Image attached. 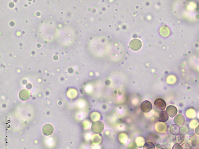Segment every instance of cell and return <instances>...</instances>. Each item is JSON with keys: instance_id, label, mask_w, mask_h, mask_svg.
Wrapping results in <instances>:
<instances>
[{"instance_id": "cell-3", "label": "cell", "mask_w": 199, "mask_h": 149, "mask_svg": "<svg viewBox=\"0 0 199 149\" xmlns=\"http://www.w3.org/2000/svg\"><path fill=\"white\" fill-rule=\"evenodd\" d=\"M169 117L167 112L165 111H161L159 113L158 120L160 122H165L169 120Z\"/></svg>"}, {"instance_id": "cell-7", "label": "cell", "mask_w": 199, "mask_h": 149, "mask_svg": "<svg viewBox=\"0 0 199 149\" xmlns=\"http://www.w3.org/2000/svg\"><path fill=\"white\" fill-rule=\"evenodd\" d=\"M172 149H182V148L180 144L176 143L174 145Z\"/></svg>"}, {"instance_id": "cell-2", "label": "cell", "mask_w": 199, "mask_h": 149, "mask_svg": "<svg viewBox=\"0 0 199 149\" xmlns=\"http://www.w3.org/2000/svg\"><path fill=\"white\" fill-rule=\"evenodd\" d=\"M154 104L156 109L161 111H164L166 107V102L162 99H157L155 101Z\"/></svg>"}, {"instance_id": "cell-4", "label": "cell", "mask_w": 199, "mask_h": 149, "mask_svg": "<svg viewBox=\"0 0 199 149\" xmlns=\"http://www.w3.org/2000/svg\"><path fill=\"white\" fill-rule=\"evenodd\" d=\"M184 140V136L180 134L176 135L175 137V141L176 143H179V144H180L183 143Z\"/></svg>"}, {"instance_id": "cell-5", "label": "cell", "mask_w": 199, "mask_h": 149, "mask_svg": "<svg viewBox=\"0 0 199 149\" xmlns=\"http://www.w3.org/2000/svg\"><path fill=\"white\" fill-rule=\"evenodd\" d=\"M155 146L152 142H148L145 143L143 146V149H155Z\"/></svg>"}, {"instance_id": "cell-8", "label": "cell", "mask_w": 199, "mask_h": 149, "mask_svg": "<svg viewBox=\"0 0 199 149\" xmlns=\"http://www.w3.org/2000/svg\"><path fill=\"white\" fill-rule=\"evenodd\" d=\"M169 149L166 148H161V149Z\"/></svg>"}, {"instance_id": "cell-6", "label": "cell", "mask_w": 199, "mask_h": 149, "mask_svg": "<svg viewBox=\"0 0 199 149\" xmlns=\"http://www.w3.org/2000/svg\"><path fill=\"white\" fill-rule=\"evenodd\" d=\"M182 149H192L191 145L188 143H182Z\"/></svg>"}, {"instance_id": "cell-1", "label": "cell", "mask_w": 199, "mask_h": 149, "mask_svg": "<svg viewBox=\"0 0 199 149\" xmlns=\"http://www.w3.org/2000/svg\"><path fill=\"white\" fill-rule=\"evenodd\" d=\"M141 110L145 113L150 112L153 108V105L150 101L148 100L144 101L140 105Z\"/></svg>"}]
</instances>
